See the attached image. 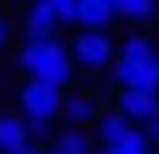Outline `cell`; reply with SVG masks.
Here are the masks:
<instances>
[{"label":"cell","mask_w":159,"mask_h":154,"mask_svg":"<svg viewBox=\"0 0 159 154\" xmlns=\"http://www.w3.org/2000/svg\"><path fill=\"white\" fill-rule=\"evenodd\" d=\"M155 64H159V43H155Z\"/></svg>","instance_id":"cell-19"},{"label":"cell","mask_w":159,"mask_h":154,"mask_svg":"<svg viewBox=\"0 0 159 154\" xmlns=\"http://www.w3.org/2000/svg\"><path fill=\"white\" fill-rule=\"evenodd\" d=\"M4 39H9V26H4V17H0V47H4Z\"/></svg>","instance_id":"cell-18"},{"label":"cell","mask_w":159,"mask_h":154,"mask_svg":"<svg viewBox=\"0 0 159 154\" xmlns=\"http://www.w3.org/2000/svg\"><path fill=\"white\" fill-rule=\"evenodd\" d=\"M90 124H95V141H99V146H112V141H120L125 133H133V128H138L133 120H125V116H120L116 107L99 111V116H95Z\"/></svg>","instance_id":"cell-7"},{"label":"cell","mask_w":159,"mask_h":154,"mask_svg":"<svg viewBox=\"0 0 159 154\" xmlns=\"http://www.w3.org/2000/svg\"><path fill=\"white\" fill-rule=\"evenodd\" d=\"M39 154H56V150H39Z\"/></svg>","instance_id":"cell-20"},{"label":"cell","mask_w":159,"mask_h":154,"mask_svg":"<svg viewBox=\"0 0 159 154\" xmlns=\"http://www.w3.org/2000/svg\"><path fill=\"white\" fill-rule=\"evenodd\" d=\"M48 13H52L56 22H73V9H78V0H39Z\"/></svg>","instance_id":"cell-14"},{"label":"cell","mask_w":159,"mask_h":154,"mask_svg":"<svg viewBox=\"0 0 159 154\" xmlns=\"http://www.w3.org/2000/svg\"><path fill=\"white\" fill-rule=\"evenodd\" d=\"M9 154H39V150H34V146L26 141V146H17V150H9Z\"/></svg>","instance_id":"cell-17"},{"label":"cell","mask_w":159,"mask_h":154,"mask_svg":"<svg viewBox=\"0 0 159 154\" xmlns=\"http://www.w3.org/2000/svg\"><path fill=\"white\" fill-rule=\"evenodd\" d=\"M56 26H60V22H56L52 13L39 4V0L30 4V9H26V17H22V30H26V39H56Z\"/></svg>","instance_id":"cell-9"},{"label":"cell","mask_w":159,"mask_h":154,"mask_svg":"<svg viewBox=\"0 0 159 154\" xmlns=\"http://www.w3.org/2000/svg\"><path fill=\"white\" fill-rule=\"evenodd\" d=\"M17 99H22V120H56L65 90L60 86H48V81H26L17 90Z\"/></svg>","instance_id":"cell-4"},{"label":"cell","mask_w":159,"mask_h":154,"mask_svg":"<svg viewBox=\"0 0 159 154\" xmlns=\"http://www.w3.org/2000/svg\"><path fill=\"white\" fill-rule=\"evenodd\" d=\"M69 56H73V64L78 69H90V73H103L107 64H112V34L107 30H78L73 34V43H69Z\"/></svg>","instance_id":"cell-3"},{"label":"cell","mask_w":159,"mask_h":154,"mask_svg":"<svg viewBox=\"0 0 159 154\" xmlns=\"http://www.w3.org/2000/svg\"><path fill=\"white\" fill-rule=\"evenodd\" d=\"M60 116L69 120V128H86L95 116H99V103L90 90H78V94H65L60 99Z\"/></svg>","instance_id":"cell-6"},{"label":"cell","mask_w":159,"mask_h":154,"mask_svg":"<svg viewBox=\"0 0 159 154\" xmlns=\"http://www.w3.org/2000/svg\"><path fill=\"white\" fill-rule=\"evenodd\" d=\"M26 141H30V133H26V120L22 116H0V154L17 150Z\"/></svg>","instance_id":"cell-10"},{"label":"cell","mask_w":159,"mask_h":154,"mask_svg":"<svg viewBox=\"0 0 159 154\" xmlns=\"http://www.w3.org/2000/svg\"><path fill=\"white\" fill-rule=\"evenodd\" d=\"M142 137H146L151 150H159V111L151 116V120H142Z\"/></svg>","instance_id":"cell-15"},{"label":"cell","mask_w":159,"mask_h":154,"mask_svg":"<svg viewBox=\"0 0 159 154\" xmlns=\"http://www.w3.org/2000/svg\"><path fill=\"white\" fill-rule=\"evenodd\" d=\"M17 64H22V73H30V81H48L60 90L78 73L69 43H60V39H26V47L17 51Z\"/></svg>","instance_id":"cell-1"},{"label":"cell","mask_w":159,"mask_h":154,"mask_svg":"<svg viewBox=\"0 0 159 154\" xmlns=\"http://www.w3.org/2000/svg\"><path fill=\"white\" fill-rule=\"evenodd\" d=\"M112 13L125 22H151L159 13V0H112Z\"/></svg>","instance_id":"cell-11"},{"label":"cell","mask_w":159,"mask_h":154,"mask_svg":"<svg viewBox=\"0 0 159 154\" xmlns=\"http://www.w3.org/2000/svg\"><path fill=\"white\" fill-rule=\"evenodd\" d=\"M112 0H78V9H73V22L82 30H107L112 26Z\"/></svg>","instance_id":"cell-8"},{"label":"cell","mask_w":159,"mask_h":154,"mask_svg":"<svg viewBox=\"0 0 159 154\" xmlns=\"http://www.w3.org/2000/svg\"><path fill=\"white\" fill-rule=\"evenodd\" d=\"M26 133L30 137H48L52 133V120H26Z\"/></svg>","instance_id":"cell-16"},{"label":"cell","mask_w":159,"mask_h":154,"mask_svg":"<svg viewBox=\"0 0 159 154\" xmlns=\"http://www.w3.org/2000/svg\"><path fill=\"white\" fill-rule=\"evenodd\" d=\"M56 154H95L90 146V133L86 128H65V133H56Z\"/></svg>","instance_id":"cell-12"},{"label":"cell","mask_w":159,"mask_h":154,"mask_svg":"<svg viewBox=\"0 0 159 154\" xmlns=\"http://www.w3.org/2000/svg\"><path fill=\"white\" fill-rule=\"evenodd\" d=\"M151 146H146V137H142V128H133V133H125L120 141H112V146H95V154H146Z\"/></svg>","instance_id":"cell-13"},{"label":"cell","mask_w":159,"mask_h":154,"mask_svg":"<svg viewBox=\"0 0 159 154\" xmlns=\"http://www.w3.org/2000/svg\"><path fill=\"white\" fill-rule=\"evenodd\" d=\"M146 154H159V150H146Z\"/></svg>","instance_id":"cell-21"},{"label":"cell","mask_w":159,"mask_h":154,"mask_svg":"<svg viewBox=\"0 0 159 154\" xmlns=\"http://www.w3.org/2000/svg\"><path fill=\"white\" fill-rule=\"evenodd\" d=\"M112 107H116L125 120L142 124V120H151V116L159 111V90H120Z\"/></svg>","instance_id":"cell-5"},{"label":"cell","mask_w":159,"mask_h":154,"mask_svg":"<svg viewBox=\"0 0 159 154\" xmlns=\"http://www.w3.org/2000/svg\"><path fill=\"white\" fill-rule=\"evenodd\" d=\"M112 77L120 90H159V64H155V43L146 34H129L116 56H112Z\"/></svg>","instance_id":"cell-2"}]
</instances>
